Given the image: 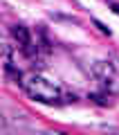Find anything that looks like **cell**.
I'll use <instances>...</instances> for the list:
<instances>
[{"instance_id": "1", "label": "cell", "mask_w": 119, "mask_h": 135, "mask_svg": "<svg viewBox=\"0 0 119 135\" xmlns=\"http://www.w3.org/2000/svg\"><path fill=\"white\" fill-rule=\"evenodd\" d=\"M20 86L25 88V92L32 99L41 101V104H58L61 101V88L41 74H27L20 81Z\"/></svg>"}, {"instance_id": "2", "label": "cell", "mask_w": 119, "mask_h": 135, "mask_svg": "<svg viewBox=\"0 0 119 135\" xmlns=\"http://www.w3.org/2000/svg\"><path fill=\"white\" fill-rule=\"evenodd\" d=\"M92 74H95L99 81H110L112 74H115V70H112V65H110L108 61H95L92 63Z\"/></svg>"}, {"instance_id": "3", "label": "cell", "mask_w": 119, "mask_h": 135, "mask_svg": "<svg viewBox=\"0 0 119 135\" xmlns=\"http://www.w3.org/2000/svg\"><path fill=\"white\" fill-rule=\"evenodd\" d=\"M11 36L18 41L20 47H27V45H32V36H29V29L25 27V25H14V27H11Z\"/></svg>"}, {"instance_id": "4", "label": "cell", "mask_w": 119, "mask_h": 135, "mask_svg": "<svg viewBox=\"0 0 119 135\" xmlns=\"http://www.w3.org/2000/svg\"><path fill=\"white\" fill-rule=\"evenodd\" d=\"M95 27H99V32H101V34H108V36H110V29L106 27V25L101 23V20H95Z\"/></svg>"}, {"instance_id": "5", "label": "cell", "mask_w": 119, "mask_h": 135, "mask_svg": "<svg viewBox=\"0 0 119 135\" xmlns=\"http://www.w3.org/2000/svg\"><path fill=\"white\" fill-rule=\"evenodd\" d=\"M90 99H95V104H99V106H103V104H106L103 97H99V95H90Z\"/></svg>"}, {"instance_id": "6", "label": "cell", "mask_w": 119, "mask_h": 135, "mask_svg": "<svg viewBox=\"0 0 119 135\" xmlns=\"http://www.w3.org/2000/svg\"><path fill=\"white\" fill-rule=\"evenodd\" d=\"M110 9H112V11H115V14H117V16H119V2H112V5H110Z\"/></svg>"}]
</instances>
